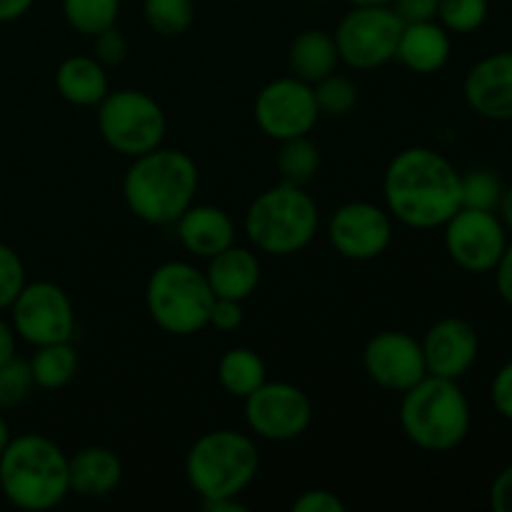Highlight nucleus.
<instances>
[{"mask_svg":"<svg viewBox=\"0 0 512 512\" xmlns=\"http://www.w3.org/2000/svg\"><path fill=\"white\" fill-rule=\"evenodd\" d=\"M390 218L413 230L443 228L460 208V170L443 153L413 145L390 160L383 175Z\"/></svg>","mask_w":512,"mask_h":512,"instance_id":"f257e3e1","label":"nucleus"},{"mask_svg":"<svg viewBox=\"0 0 512 512\" xmlns=\"http://www.w3.org/2000/svg\"><path fill=\"white\" fill-rule=\"evenodd\" d=\"M200 173L185 150L155 148L133 158L123 178L130 213L148 225H173L198 195Z\"/></svg>","mask_w":512,"mask_h":512,"instance_id":"f03ea898","label":"nucleus"},{"mask_svg":"<svg viewBox=\"0 0 512 512\" xmlns=\"http://www.w3.org/2000/svg\"><path fill=\"white\" fill-rule=\"evenodd\" d=\"M0 493L25 512L58 508L70 495L65 450L40 433L13 438L0 455Z\"/></svg>","mask_w":512,"mask_h":512,"instance_id":"7ed1b4c3","label":"nucleus"},{"mask_svg":"<svg viewBox=\"0 0 512 512\" xmlns=\"http://www.w3.org/2000/svg\"><path fill=\"white\" fill-rule=\"evenodd\" d=\"M473 413L458 380L425 375L400 400V428L425 453H450L465 443Z\"/></svg>","mask_w":512,"mask_h":512,"instance_id":"20e7f679","label":"nucleus"},{"mask_svg":"<svg viewBox=\"0 0 512 512\" xmlns=\"http://www.w3.org/2000/svg\"><path fill=\"white\" fill-rule=\"evenodd\" d=\"M320 228V208L303 185L278 183L248 205L243 230L258 253L288 258L313 243Z\"/></svg>","mask_w":512,"mask_h":512,"instance_id":"39448f33","label":"nucleus"},{"mask_svg":"<svg viewBox=\"0 0 512 512\" xmlns=\"http://www.w3.org/2000/svg\"><path fill=\"white\" fill-rule=\"evenodd\" d=\"M260 470L253 435L220 428L203 433L185 455V478L200 500L240 498Z\"/></svg>","mask_w":512,"mask_h":512,"instance_id":"423d86ee","label":"nucleus"},{"mask_svg":"<svg viewBox=\"0 0 512 512\" xmlns=\"http://www.w3.org/2000/svg\"><path fill=\"white\" fill-rule=\"evenodd\" d=\"M215 293L205 270L185 260H168L150 273L145 308L163 333L190 338L208 328Z\"/></svg>","mask_w":512,"mask_h":512,"instance_id":"0eeeda50","label":"nucleus"},{"mask_svg":"<svg viewBox=\"0 0 512 512\" xmlns=\"http://www.w3.org/2000/svg\"><path fill=\"white\" fill-rule=\"evenodd\" d=\"M98 130L115 153L138 158L163 145L168 118L153 95L120 88L110 90L98 103Z\"/></svg>","mask_w":512,"mask_h":512,"instance_id":"6e6552de","label":"nucleus"},{"mask_svg":"<svg viewBox=\"0 0 512 512\" xmlns=\"http://www.w3.org/2000/svg\"><path fill=\"white\" fill-rule=\"evenodd\" d=\"M403 20L390 5H353L335 28L340 63L355 70H375L395 58Z\"/></svg>","mask_w":512,"mask_h":512,"instance_id":"1a4fd4ad","label":"nucleus"},{"mask_svg":"<svg viewBox=\"0 0 512 512\" xmlns=\"http://www.w3.org/2000/svg\"><path fill=\"white\" fill-rule=\"evenodd\" d=\"M8 310L15 335L33 348L73 340L75 308L68 293L50 280L25 283Z\"/></svg>","mask_w":512,"mask_h":512,"instance_id":"9d476101","label":"nucleus"},{"mask_svg":"<svg viewBox=\"0 0 512 512\" xmlns=\"http://www.w3.org/2000/svg\"><path fill=\"white\" fill-rule=\"evenodd\" d=\"M245 425L250 433L268 443H290L308 433L313 423V403L298 385L265 380L255 393L245 398Z\"/></svg>","mask_w":512,"mask_h":512,"instance_id":"9b49d317","label":"nucleus"},{"mask_svg":"<svg viewBox=\"0 0 512 512\" xmlns=\"http://www.w3.org/2000/svg\"><path fill=\"white\" fill-rule=\"evenodd\" d=\"M253 113L258 128L278 143L310 135L320 120L313 85L295 75L270 80L255 98Z\"/></svg>","mask_w":512,"mask_h":512,"instance_id":"f8f14e48","label":"nucleus"},{"mask_svg":"<svg viewBox=\"0 0 512 512\" xmlns=\"http://www.w3.org/2000/svg\"><path fill=\"white\" fill-rule=\"evenodd\" d=\"M445 253L465 273H493L508 245V230L495 210L460 208L443 225Z\"/></svg>","mask_w":512,"mask_h":512,"instance_id":"ddd939ff","label":"nucleus"},{"mask_svg":"<svg viewBox=\"0 0 512 512\" xmlns=\"http://www.w3.org/2000/svg\"><path fill=\"white\" fill-rule=\"evenodd\" d=\"M393 223L383 205L370 200L343 203L328 220V240L335 253L355 263L380 258L393 243Z\"/></svg>","mask_w":512,"mask_h":512,"instance_id":"4468645a","label":"nucleus"},{"mask_svg":"<svg viewBox=\"0 0 512 512\" xmlns=\"http://www.w3.org/2000/svg\"><path fill=\"white\" fill-rule=\"evenodd\" d=\"M363 368L378 388L400 393L413 388L428 375L423 345L403 330H383L365 343Z\"/></svg>","mask_w":512,"mask_h":512,"instance_id":"2eb2a0df","label":"nucleus"},{"mask_svg":"<svg viewBox=\"0 0 512 512\" xmlns=\"http://www.w3.org/2000/svg\"><path fill=\"white\" fill-rule=\"evenodd\" d=\"M428 375L460 380L478 360L480 340L473 325L463 318H440L420 340Z\"/></svg>","mask_w":512,"mask_h":512,"instance_id":"dca6fc26","label":"nucleus"},{"mask_svg":"<svg viewBox=\"0 0 512 512\" xmlns=\"http://www.w3.org/2000/svg\"><path fill=\"white\" fill-rule=\"evenodd\" d=\"M463 95L480 118L495 123L512 120V50L480 58L465 75Z\"/></svg>","mask_w":512,"mask_h":512,"instance_id":"f3484780","label":"nucleus"},{"mask_svg":"<svg viewBox=\"0 0 512 512\" xmlns=\"http://www.w3.org/2000/svg\"><path fill=\"white\" fill-rule=\"evenodd\" d=\"M173 225L180 245L190 255L205 260L230 248L235 243V235H238L233 218L218 205L193 203Z\"/></svg>","mask_w":512,"mask_h":512,"instance_id":"a211bd4d","label":"nucleus"},{"mask_svg":"<svg viewBox=\"0 0 512 512\" xmlns=\"http://www.w3.org/2000/svg\"><path fill=\"white\" fill-rule=\"evenodd\" d=\"M70 493L85 500L113 495L123 483V460L105 445H88L68 458Z\"/></svg>","mask_w":512,"mask_h":512,"instance_id":"6ab92c4d","label":"nucleus"},{"mask_svg":"<svg viewBox=\"0 0 512 512\" xmlns=\"http://www.w3.org/2000/svg\"><path fill=\"white\" fill-rule=\"evenodd\" d=\"M450 50L453 43L448 30L438 20H423V23L403 25L395 58L413 73L433 75L448 65Z\"/></svg>","mask_w":512,"mask_h":512,"instance_id":"aec40b11","label":"nucleus"},{"mask_svg":"<svg viewBox=\"0 0 512 512\" xmlns=\"http://www.w3.org/2000/svg\"><path fill=\"white\" fill-rule=\"evenodd\" d=\"M260 258L250 248L243 245H230L223 253L213 255L208 260V278L210 288H213L215 298H233L245 300L258 290L260 285Z\"/></svg>","mask_w":512,"mask_h":512,"instance_id":"412c9836","label":"nucleus"},{"mask_svg":"<svg viewBox=\"0 0 512 512\" xmlns=\"http://www.w3.org/2000/svg\"><path fill=\"white\" fill-rule=\"evenodd\" d=\"M55 90L70 105L98 108L100 100L110 93L105 65L93 55H70L55 70Z\"/></svg>","mask_w":512,"mask_h":512,"instance_id":"4be33fe9","label":"nucleus"},{"mask_svg":"<svg viewBox=\"0 0 512 512\" xmlns=\"http://www.w3.org/2000/svg\"><path fill=\"white\" fill-rule=\"evenodd\" d=\"M340 65L338 45H335L333 33L320 28L303 30L293 38L288 48V68L290 75L315 85L318 80L328 78Z\"/></svg>","mask_w":512,"mask_h":512,"instance_id":"5701e85b","label":"nucleus"},{"mask_svg":"<svg viewBox=\"0 0 512 512\" xmlns=\"http://www.w3.org/2000/svg\"><path fill=\"white\" fill-rule=\"evenodd\" d=\"M268 380L265 360L250 348H230L218 360V383L233 398L245 400Z\"/></svg>","mask_w":512,"mask_h":512,"instance_id":"b1692460","label":"nucleus"},{"mask_svg":"<svg viewBox=\"0 0 512 512\" xmlns=\"http://www.w3.org/2000/svg\"><path fill=\"white\" fill-rule=\"evenodd\" d=\"M78 363V350L73 348V340H68V343L38 345L28 360L33 383L40 390L65 388L75 378V373H78Z\"/></svg>","mask_w":512,"mask_h":512,"instance_id":"393cba45","label":"nucleus"},{"mask_svg":"<svg viewBox=\"0 0 512 512\" xmlns=\"http://www.w3.org/2000/svg\"><path fill=\"white\" fill-rule=\"evenodd\" d=\"M275 165L280 170V178L293 185H308L320 170V150L310 140V135L303 138H290L280 143Z\"/></svg>","mask_w":512,"mask_h":512,"instance_id":"a878e982","label":"nucleus"},{"mask_svg":"<svg viewBox=\"0 0 512 512\" xmlns=\"http://www.w3.org/2000/svg\"><path fill=\"white\" fill-rule=\"evenodd\" d=\"M63 15L75 33L93 38L118 23L120 0H63Z\"/></svg>","mask_w":512,"mask_h":512,"instance_id":"bb28decb","label":"nucleus"},{"mask_svg":"<svg viewBox=\"0 0 512 512\" xmlns=\"http://www.w3.org/2000/svg\"><path fill=\"white\" fill-rule=\"evenodd\" d=\"M143 15L150 30L163 38H178L193 25V0H143Z\"/></svg>","mask_w":512,"mask_h":512,"instance_id":"cd10ccee","label":"nucleus"},{"mask_svg":"<svg viewBox=\"0 0 512 512\" xmlns=\"http://www.w3.org/2000/svg\"><path fill=\"white\" fill-rule=\"evenodd\" d=\"M503 190L505 188L498 175L488 168H473L468 173H460V203H463V208L498 210Z\"/></svg>","mask_w":512,"mask_h":512,"instance_id":"c85d7f7f","label":"nucleus"},{"mask_svg":"<svg viewBox=\"0 0 512 512\" xmlns=\"http://www.w3.org/2000/svg\"><path fill=\"white\" fill-rule=\"evenodd\" d=\"M490 13L488 0H440L438 3V23L448 33L468 35L485 25Z\"/></svg>","mask_w":512,"mask_h":512,"instance_id":"c756f323","label":"nucleus"},{"mask_svg":"<svg viewBox=\"0 0 512 512\" xmlns=\"http://www.w3.org/2000/svg\"><path fill=\"white\" fill-rule=\"evenodd\" d=\"M315 100H318L320 115H333V118H340V115H348L350 110L358 105V85L355 80H350L348 75L330 73L328 78L318 80L313 85Z\"/></svg>","mask_w":512,"mask_h":512,"instance_id":"7c9ffc66","label":"nucleus"},{"mask_svg":"<svg viewBox=\"0 0 512 512\" xmlns=\"http://www.w3.org/2000/svg\"><path fill=\"white\" fill-rule=\"evenodd\" d=\"M33 388L35 383L28 360H20L15 355L8 363L0 365V410L18 408L20 403L30 398Z\"/></svg>","mask_w":512,"mask_h":512,"instance_id":"2f4dec72","label":"nucleus"},{"mask_svg":"<svg viewBox=\"0 0 512 512\" xmlns=\"http://www.w3.org/2000/svg\"><path fill=\"white\" fill-rule=\"evenodd\" d=\"M25 283L28 280H25L23 258L10 245L0 243V310H8L13 305Z\"/></svg>","mask_w":512,"mask_h":512,"instance_id":"473e14b6","label":"nucleus"},{"mask_svg":"<svg viewBox=\"0 0 512 512\" xmlns=\"http://www.w3.org/2000/svg\"><path fill=\"white\" fill-rule=\"evenodd\" d=\"M128 55V43H125L123 33L118 28H105L98 35H93V58L103 63L105 68L110 65H120Z\"/></svg>","mask_w":512,"mask_h":512,"instance_id":"72a5a7b5","label":"nucleus"},{"mask_svg":"<svg viewBox=\"0 0 512 512\" xmlns=\"http://www.w3.org/2000/svg\"><path fill=\"white\" fill-rule=\"evenodd\" d=\"M243 300L233 298H215L213 308H210V320L208 325H213L220 333H233L243 325Z\"/></svg>","mask_w":512,"mask_h":512,"instance_id":"f704fd0d","label":"nucleus"},{"mask_svg":"<svg viewBox=\"0 0 512 512\" xmlns=\"http://www.w3.org/2000/svg\"><path fill=\"white\" fill-rule=\"evenodd\" d=\"M293 512H345V503L340 500L338 493L325 488H315V490H305L303 495L293 500L290 505Z\"/></svg>","mask_w":512,"mask_h":512,"instance_id":"c9c22d12","label":"nucleus"},{"mask_svg":"<svg viewBox=\"0 0 512 512\" xmlns=\"http://www.w3.org/2000/svg\"><path fill=\"white\" fill-rule=\"evenodd\" d=\"M490 400H493L495 413L512 423V360H508V363L493 375V383H490Z\"/></svg>","mask_w":512,"mask_h":512,"instance_id":"e433bc0d","label":"nucleus"},{"mask_svg":"<svg viewBox=\"0 0 512 512\" xmlns=\"http://www.w3.org/2000/svg\"><path fill=\"white\" fill-rule=\"evenodd\" d=\"M438 3L440 0H393L390 8L403 23H423L438 18Z\"/></svg>","mask_w":512,"mask_h":512,"instance_id":"4c0bfd02","label":"nucleus"},{"mask_svg":"<svg viewBox=\"0 0 512 512\" xmlns=\"http://www.w3.org/2000/svg\"><path fill=\"white\" fill-rule=\"evenodd\" d=\"M490 508L495 512H512V465L495 475L490 485Z\"/></svg>","mask_w":512,"mask_h":512,"instance_id":"58836bf2","label":"nucleus"},{"mask_svg":"<svg viewBox=\"0 0 512 512\" xmlns=\"http://www.w3.org/2000/svg\"><path fill=\"white\" fill-rule=\"evenodd\" d=\"M493 273H495V288H498V295L512 308V240H508V245H505L503 255H500Z\"/></svg>","mask_w":512,"mask_h":512,"instance_id":"ea45409f","label":"nucleus"},{"mask_svg":"<svg viewBox=\"0 0 512 512\" xmlns=\"http://www.w3.org/2000/svg\"><path fill=\"white\" fill-rule=\"evenodd\" d=\"M35 0H0V23H13L20 20L30 8H33Z\"/></svg>","mask_w":512,"mask_h":512,"instance_id":"a19ab883","label":"nucleus"},{"mask_svg":"<svg viewBox=\"0 0 512 512\" xmlns=\"http://www.w3.org/2000/svg\"><path fill=\"white\" fill-rule=\"evenodd\" d=\"M15 330L8 320L0 318V365L8 363L10 358H15Z\"/></svg>","mask_w":512,"mask_h":512,"instance_id":"79ce46f5","label":"nucleus"},{"mask_svg":"<svg viewBox=\"0 0 512 512\" xmlns=\"http://www.w3.org/2000/svg\"><path fill=\"white\" fill-rule=\"evenodd\" d=\"M200 508L205 512H248V505H245L240 498L200 500Z\"/></svg>","mask_w":512,"mask_h":512,"instance_id":"37998d69","label":"nucleus"},{"mask_svg":"<svg viewBox=\"0 0 512 512\" xmlns=\"http://www.w3.org/2000/svg\"><path fill=\"white\" fill-rule=\"evenodd\" d=\"M495 213H498V218L503 220L505 230H510V233H512V185H510V188L503 190V198H500V205H498V210H495Z\"/></svg>","mask_w":512,"mask_h":512,"instance_id":"c03bdc74","label":"nucleus"},{"mask_svg":"<svg viewBox=\"0 0 512 512\" xmlns=\"http://www.w3.org/2000/svg\"><path fill=\"white\" fill-rule=\"evenodd\" d=\"M10 440H13V435H10V425H8V420L0 415V455H3V450L8 448Z\"/></svg>","mask_w":512,"mask_h":512,"instance_id":"a18cd8bd","label":"nucleus"},{"mask_svg":"<svg viewBox=\"0 0 512 512\" xmlns=\"http://www.w3.org/2000/svg\"><path fill=\"white\" fill-rule=\"evenodd\" d=\"M350 5H390L393 0H348Z\"/></svg>","mask_w":512,"mask_h":512,"instance_id":"49530a36","label":"nucleus"},{"mask_svg":"<svg viewBox=\"0 0 512 512\" xmlns=\"http://www.w3.org/2000/svg\"><path fill=\"white\" fill-rule=\"evenodd\" d=\"M0 225H3V208H0Z\"/></svg>","mask_w":512,"mask_h":512,"instance_id":"de8ad7c7","label":"nucleus"}]
</instances>
